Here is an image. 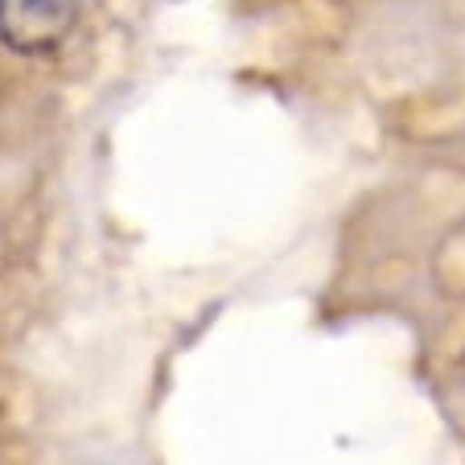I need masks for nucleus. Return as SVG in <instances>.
<instances>
[{"instance_id":"1","label":"nucleus","mask_w":465,"mask_h":465,"mask_svg":"<svg viewBox=\"0 0 465 465\" xmlns=\"http://www.w3.org/2000/svg\"><path fill=\"white\" fill-rule=\"evenodd\" d=\"M83 0H0V45L21 58L54 54L79 25Z\"/></svg>"}]
</instances>
